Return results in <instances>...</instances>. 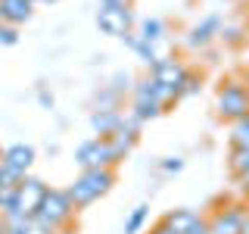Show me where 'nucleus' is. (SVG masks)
Returning <instances> with one entry per match:
<instances>
[{"instance_id":"nucleus-1","label":"nucleus","mask_w":249,"mask_h":234,"mask_svg":"<svg viewBox=\"0 0 249 234\" xmlns=\"http://www.w3.org/2000/svg\"><path fill=\"white\" fill-rule=\"evenodd\" d=\"M112 184H115V169H81V175L66 187V194L75 203V209H84L100 197H106Z\"/></svg>"},{"instance_id":"nucleus-2","label":"nucleus","mask_w":249,"mask_h":234,"mask_svg":"<svg viewBox=\"0 0 249 234\" xmlns=\"http://www.w3.org/2000/svg\"><path fill=\"white\" fill-rule=\"evenodd\" d=\"M75 213H78V209H75V203L69 200L66 191L47 187L41 206H37V213H35V222L44 225V228H50V231H59V228H66V225L75 218Z\"/></svg>"},{"instance_id":"nucleus-3","label":"nucleus","mask_w":249,"mask_h":234,"mask_svg":"<svg viewBox=\"0 0 249 234\" xmlns=\"http://www.w3.org/2000/svg\"><path fill=\"white\" fill-rule=\"evenodd\" d=\"M215 109H218V116H221L224 122H240V119H246V113H249V97H246L243 84H240V81H224L221 88H218Z\"/></svg>"},{"instance_id":"nucleus-4","label":"nucleus","mask_w":249,"mask_h":234,"mask_svg":"<svg viewBox=\"0 0 249 234\" xmlns=\"http://www.w3.org/2000/svg\"><path fill=\"white\" fill-rule=\"evenodd\" d=\"M75 159H78V166H81V169H115V166L122 162L106 137H90V140H84V144L78 147Z\"/></svg>"},{"instance_id":"nucleus-5","label":"nucleus","mask_w":249,"mask_h":234,"mask_svg":"<svg viewBox=\"0 0 249 234\" xmlns=\"http://www.w3.org/2000/svg\"><path fill=\"white\" fill-rule=\"evenodd\" d=\"M97 25L103 35H112V38H124L134 25V10L131 6H109L103 3L97 13Z\"/></svg>"},{"instance_id":"nucleus-6","label":"nucleus","mask_w":249,"mask_h":234,"mask_svg":"<svg viewBox=\"0 0 249 234\" xmlns=\"http://www.w3.org/2000/svg\"><path fill=\"white\" fill-rule=\"evenodd\" d=\"M44 194H47V184L41 181V178L25 175L19 184H16V213H22L25 218H35L37 206H41V200H44Z\"/></svg>"},{"instance_id":"nucleus-7","label":"nucleus","mask_w":249,"mask_h":234,"mask_svg":"<svg viewBox=\"0 0 249 234\" xmlns=\"http://www.w3.org/2000/svg\"><path fill=\"white\" fill-rule=\"evenodd\" d=\"M187 72H190V69H187L181 59H175V57H162L156 66H150V78H156L159 84L171 88L175 94H178V88H181V81H184ZM178 100H181V97H178Z\"/></svg>"},{"instance_id":"nucleus-8","label":"nucleus","mask_w":249,"mask_h":234,"mask_svg":"<svg viewBox=\"0 0 249 234\" xmlns=\"http://www.w3.org/2000/svg\"><path fill=\"white\" fill-rule=\"evenodd\" d=\"M246 222V209L243 206H228V209H215L209 215V234H240Z\"/></svg>"},{"instance_id":"nucleus-9","label":"nucleus","mask_w":249,"mask_h":234,"mask_svg":"<svg viewBox=\"0 0 249 234\" xmlns=\"http://www.w3.org/2000/svg\"><path fill=\"white\" fill-rule=\"evenodd\" d=\"M131 100H153V103H159L162 109H165L168 103H175L178 100V94L171 91V88H165V84H159L156 78H140V81L131 88Z\"/></svg>"},{"instance_id":"nucleus-10","label":"nucleus","mask_w":249,"mask_h":234,"mask_svg":"<svg viewBox=\"0 0 249 234\" xmlns=\"http://www.w3.org/2000/svg\"><path fill=\"white\" fill-rule=\"evenodd\" d=\"M0 162H3L6 169H13L16 175L25 178L28 169H31V162H35V147H31V144H10L3 153H0Z\"/></svg>"},{"instance_id":"nucleus-11","label":"nucleus","mask_w":249,"mask_h":234,"mask_svg":"<svg viewBox=\"0 0 249 234\" xmlns=\"http://www.w3.org/2000/svg\"><path fill=\"white\" fill-rule=\"evenodd\" d=\"M218 31H221V19H218V16H209V19H202L199 25H193L187 31V47H190V50H199V47H206L212 38H218Z\"/></svg>"},{"instance_id":"nucleus-12","label":"nucleus","mask_w":249,"mask_h":234,"mask_svg":"<svg viewBox=\"0 0 249 234\" xmlns=\"http://www.w3.org/2000/svg\"><path fill=\"white\" fill-rule=\"evenodd\" d=\"M31 0H0V19L6 22V25L19 28L22 22L31 19Z\"/></svg>"},{"instance_id":"nucleus-13","label":"nucleus","mask_w":249,"mask_h":234,"mask_svg":"<svg viewBox=\"0 0 249 234\" xmlns=\"http://www.w3.org/2000/svg\"><path fill=\"white\" fill-rule=\"evenodd\" d=\"M122 109H93L90 113V128L97 131V137H109L122 125Z\"/></svg>"},{"instance_id":"nucleus-14","label":"nucleus","mask_w":249,"mask_h":234,"mask_svg":"<svg viewBox=\"0 0 249 234\" xmlns=\"http://www.w3.org/2000/svg\"><path fill=\"white\" fill-rule=\"evenodd\" d=\"M122 41L128 44V47H131V50H134V53H140V57H143V62H146V66H156V62L162 59L159 47H156V44H146L143 38H137V35H134V31H128V35H124Z\"/></svg>"},{"instance_id":"nucleus-15","label":"nucleus","mask_w":249,"mask_h":234,"mask_svg":"<svg viewBox=\"0 0 249 234\" xmlns=\"http://www.w3.org/2000/svg\"><path fill=\"white\" fill-rule=\"evenodd\" d=\"M196 215H199V213H193V209H171V213H165L162 225H168L175 234H187V228L196 222Z\"/></svg>"},{"instance_id":"nucleus-16","label":"nucleus","mask_w":249,"mask_h":234,"mask_svg":"<svg viewBox=\"0 0 249 234\" xmlns=\"http://www.w3.org/2000/svg\"><path fill=\"white\" fill-rule=\"evenodd\" d=\"M165 35H168V28H165V22H162V19H143V22H140V28H137V38H143L146 44L165 41Z\"/></svg>"},{"instance_id":"nucleus-17","label":"nucleus","mask_w":249,"mask_h":234,"mask_svg":"<svg viewBox=\"0 0 249 234\" xmlns=\"http://www.w3.org/2000/svg\"><path fill=\"white\" fill-rule=\"evenodd\" d=\"M146 215H150V206H134L131 215L124 218V234H137L146 225Z\"/></svg>"},{"instance_id":"nucleus-18","label":"nucleus","mask_w":249,"mask_h":234,"mask_svg":"<svg viewBox=\"0 0 249 234\" xmlns=\"http://www.w3.org/2000/svg\"><path fill=\"white\" fill-rule=\"evenodd\" d=\"M231 172L233 175L249 172V147H231Z\"/></svg>"},{"instance_id":"nucleus-19","label":"nucleus","mask_w":249,"mask_h":234,"mask_svg":"<svg viewBox=\"0 0 249 234\" xmlns=\"http://www.w3.org/2000/svg\"><path fill=\"white\" fill-rule=\"evenodd\" d=\"M16 213V187H3L0 191V218Z\"/></svg>"},{"instance_id":"nucleus-20","label":"nucleus","mask_w":249,"mask_h":234,"mask_svg":"<svg viewBox=\"0 0 249 234\" xmlns=\"http://www.w3.org/2000/svg\"><path fill=\"white\" fill-rule=\"evenodd\" d=\"M231 144H233V147H249V122H246V119L233 122V135H231Z\"/></svg>"},{"instance_id":"nucleus-21","label":"nucleus","mask_w":249,"mask_h":234,"mask_svg":"<svg viewBox=\"0 0 249 234\" xmlns=\"http://www.w3.org/2000/svg\"><path fill=\"white\" fill-rule=\"evenodd\" d=\"M199 88H202V78L193 75V72H187L184 81H181V88H178V97H190V94H196Z\"/></svg>"},{"instance_id":"nucleus-22","label":"nucleus","mask_w":249,"mask_h":234,"mask_svg":"<svg viewBox=\"0 0 249 234\" xmlns=\"http://www.w3.org/2000/svg\"><path fill=\"white\" fill-rule=\"evenodd\" d=\"M22 181V175H16L13 169H6L3 162H0V191H3V187H16Z\"/></svg>"},{"instance_id":"nucleus-23","label":"nucleus","mask_w":249,"mask_h":234,"mask_svg":"<svg viewBox=\"0 0 249 234\" xmlns=\"http://www.w3.org/2000/svg\"><path fill=\"white\" fill-rule=\"evenodd\" d=\"M16 41H19V31L6 25V22H0V47H13Z\"/></svg>"},{"instance_id":"nucleus-24","label":"nucleus","mask_w":249,"mask_h":234,"mask_svg":"<svg viewBox=\"0 0 249 234\" xmlns=\"http://www.w3.org/2000/svg\"><path fill=\"white\" fill-rule=\"evenodd\" d=\"M218 38H224V41H228V44H237V41H240V38H243V28H240V25H231V28H221V31H218Z\"/></svg>"},{"instance_id":"nucleus-25","label":"nucleus","mask_w":249,"mask_h":234,"mask_svg":"<svg viewBox=\"0 0 249 234\" xmlns=\"http://www.w3.org/2000/svg\"><path fill=\"white\" fill-rule=\"evenodd\" d=\"M181 166H184L181 156H168V159L162 162V172H165V175H171V172H181Z\"/></svg>"},{"instance_id":"nucleus-26","label":"nucleus","mask_w":249,"mask_h":234,"mask_svg":"<svg viewBox=\"0 0 249 234\" xmlns=\"http://www.w3.org/2000/svg\"><path fill=\"white\" fill-rule=\"evenodd\" d=\"M187 234H209V218H202V215H196V222L187 228Z\"/></svg>"},{"instance_id":"nucleus-27","label":"nucleus","mask_w":249,"mask_h":234,"mask_svg":"<svg viewBox=\"0 0 249 234\" xmlns=\"http://www.w3.org/2000/svg\"><path fill=\"white\" fill-rule=\"evenodd\" d=\"M25 234H56V231H50V228H44V225H37L35 218L25 225Z\"/></svg>"},{"instance_id":"nucleus-28","label":"nucleus","mask_w":249,"mask_h":234,"mask_svg":"<svg viewBox=\"0 0 249 234\" xmlns=\"http://www.w3.org/2000/svg\"><path fill=\"white\" fill-rule=\"evenodd\" d=\"M237 184H240V191H243V194H249V172L237 175Z\"/></svg>"},{"instance_id":"nucleus-29","label":"nucleus","mask_w":249,"mask_h":234,"mask_svg":"<svg viewBox=\"0 0 249 234\" xmlns=\"http://www.w3.org/2000/svg\"><path fill=\"white\" fill-rule=\"evenodd\" d=\"M150 234H175V231H171V228H168V225H162V222H159V225H156V228H153Z\"/></svg>"},{"instance_id":"nucleus-30","label":"nucleus","mask_w":249,"mask_h":234,"mask_svg":"<svg viewBox=\"0 0 249 234\" xmlns=\"http://www.w3.org/2000/svg\"><path fill=\"white\" fill-rule=\"evenodd\" d=\"M103 3H109V6H131V0H103Z\"/></svg>"},{"instance_id":"nucleus-31","label":"nucleus","mask_w":249,"mask_h":234,"mask_svg":"<svg viewBox=\"0 0 249 234\" xmlns=\"http://www.w3.org/2000/svg\"><path fill=\"white\" fill-rule=\"evenodd\" d=\"M243 91H246V97H249V75H246V81H243Z\"/></svg>"},{"instance_id":"nucleus-32","label":"nucleus","mask_w":249,"mask_h":234,"mask_svg":"<svg viewBox=\"0 0 249 234\" xmlns=\"http://www.w3.org/2000/svg\"><path fill=\"white\" fill-rule=\"evenodd\" d=\"M31 3H56V0H31Z\"/></svg>"},{"instance_id":"nucleus-33","label":"nucleus","mask_w":249,"mask_h":234,"mask_svg":"<svg viewBox=\"0 0 249 234\" xmlns=\"http://www.w3.org/2000/svg\"><path fill=\"white\" fill-rule=\"evenodd\" d=\"M246 222H249V213H246Z\"/></svg>"},{"instance_id":"nucleus-34","label":"nucleus","mask_w":249,"mask_h":234,"mask_svg":"<svg viewBox=\"0 0 249 234\" xmlns=\"http://www.w3.org/2000/svg\"><path fill=\"white\" fill-rule=\"evenodd\" d=\"M246 122H249V113H246Z\"/></svg>"},{"instance_id":"nucleus-35","label":"nucleus","mask_w":249,"mask_h":234,"mask_svg":"<svg viewBox=\"0 0 249 234\" xmlns=\"http://www.w3.org/2000/svg\"><path fill=\"white\" fill-rule=\"evenodd\" d=\"M0 22H3V19H0Z\"/></svg>"}]
</instances>
